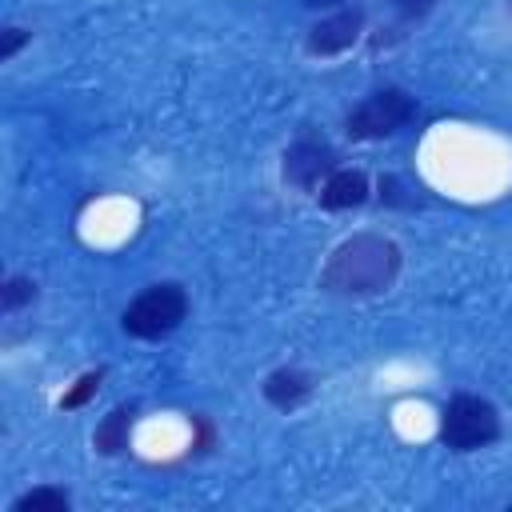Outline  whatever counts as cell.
Returning <instances> with one entry per match:
<instances>
[{"instance_id":"obj_11","label":"cell","mask_w":512,"mask_h":512,"mask_svg":"<svg viewBox=\"0 0 512 512\" xmlns=\"http://www.w3.org/2000/svg\"><path fill=\"white\" fill-rule=\"evenodd\" d=\"M100 380H104V372H100V368H96V372H84V376L72 384V392H64V396H60V408H68V412H72V408H84V404L96 396Z\"/></svg>"},{"instance_id":"obj_6","label":"cell","mask_w":512,"mask_h":512,"mask_svg":"<svg viewBox=\"0 0 512 512\" xmlns=\"http://www.w3.org/2000/svg\"><path fill=\"white\" fill-rule=\"evenodd\" d=\"M332 168H336V152L324 140L304 136L284 152V180L296 188H320Z\"/></svg>"},{"instance_id":"obj_15","label":"cell","mask_w":512,"mask_h":512,"mask_svg":"<svg viewBox=\"0 0 512 512\" xmlns=\"http://www.w3.org/2000/svg\"><path fill=\"white\" fill-rule=\"evenodd\" d=\"M308 8H332V4H344V0H304Z\"/></svg>"},{"instance_id":"obj_14","label":"cell","mask_w":512,"mask_h":512,"mask_svg":"<svg viewBox=\"0 0 512 512\" xmlns=\"http://www.w3.org/2000/svg\"><path fill=\"white\" fill-rule=\"evenodd\" d=\"M28 40V32L24 28H4V48H0V60H12L16 56V48Z\"/></svg>"},{"instance_id":"obj_7","label":"cell","mask_w":512,"mask_h":512,"mask_svg":"<svg viewBox=\"0 0 512 512\" xmlns=\"http://www.w3.org/2000/svg\"><path fill=\"white\" fill-rule=\"evenodd\" d=\"M320 208L328 212H344V208H360L368 200V176L360 168H332L316 192Z\"/></svg>"},{"instance_id":"obj_10","label":"cell","mask_w":512,"mask_h":512,"mask_svg":"<svg viewBox=\"0 0 512 512\" xmlns=\"http://www.w3.org/2000/svg\"><path fill=\"white\" fill-rule=\"evenodd\" d=\"M68 508H72V496L64 488H52V484L32 488V492L12 500V512H68Z\"/></svg>"},{"instance_id":"obj_13","label":"cell","mask_w":512,"mask_h":512,"mask_svg":"<svg viewBox=\"0 0 512 512\" xmlns=\"http://www.w3.org/2000/svg\"><path fill=\"white\" fill-rule=\"evenodd\" d=\"M436 4H440V0H392V12H396L400 20H408V24H412V20H424Z\"/></svg>"},{"instance_id":"obj_2","label":"cell","mask_w":512,"mask_h":512,"mask_svg":"<svg viewBox=\"0 0 512 512\" xmlns=\"http://www.w3.org/2000/svg\"><path fill=\"white\" fill-rule=\"evenodd\" d=\"M184 316H188V292L176 280H160V284H148L124 308L120 324L136 340H164L184 324Z\"/></svg>"},{"instance_id":"obj_4","label":"cell","mask_w":512,"mask_h":512,"mask_svg":"<svg viewBox=\"0 0 512 512\" xmlns=\"http://www.w3.org/2000/svg\"><path fill=\"white\" fill-rule=\"evenodd\" d=\"M412 120H416V96H408L404 88H380L348 112L344 128L352 140H384V136H396Z\"/></svg>"},{"instance_id":"obj_8","label":"cell","mask_w":512,"mask_h":512,"mask_svg":"<svg viewBox=\"0 0 512 512\" xmlns=\"http://www.w3.org/2000/svg\"><path fill=\"white\" fill-rule=\"evenodd\" d=\"M308 396H312V376L300 372V368H276V372L264 376V400L276 404L280 412L300 408Z\"/></svg>"},{"instance_id":"obj_12","label":"cell","mask_w":512,"mask_h":512,"mask_svg":"<svg viewBox=\"0 0 512 512\" xmlns=\"http://www.w3.org/2000/svg\"><path fill=\"white\" fill-rule=\"evenodd\" d=\"M36 296V284L28 280V276H12V280H4V288H0V304H4V312H16L20 304H28Z\"/></svg>"},{"instance_id":"obj_5","label":"cell","mask_w":512,"mask_h":512,"mask_svg":"<svg viewBox=\"0 0 512 512\" xmlns=\"http://www.w3.org/2000/svg\"><path fill=\"white\" fill-rule=\"evenodd\" d=\"M360 32H364V8H336L332 16H324L308 28V52L340 56L360 40Z\"/></svg>"},{"instance_id":"obj_3","label":"cell","mask_w":512,"mask_h":512,"mask_svg":"<svg viewBox=\"0 0 512 512\" xmlns=\"http://www.w3.org/2000/svg\"><path fill=\"white\" fill-rule=\"evenodd\" d=\"M440 440L452 448V452H476V448H488L500 440V412L492 400L484 396H472V392H460L444 404L440 412Z\"/></svg>"},{"instance_id":"obj_1","label":"cell","mask_w":512,"mask_h":512,"mask_svg":"<svg viewBox=\"0 0 512 512\" xmlns=\"http://www.w3.org/2000/svg\"><path fill=\"white\" fill-rule=\"evenodd\" d=\"M400 244L380 232H356L340 240L320 272V288L332 296H380L400 276Z\"/></svg>"},{"instance_id":"obj_9","label":"cell","mask_w":512,"mask_h":512,"mask_svg":"<svg viewBox=\"0 0 512 512\" xmlns=\"http://www.w3.org/2000/svg\"><path fill=\"white\" fill-rule=\"evenodd\" d=\"M132 420H136V408L132 404H116L92 432V444L100 456H120L128 452V440H132Z\"/></svg>"}]
</instances>
